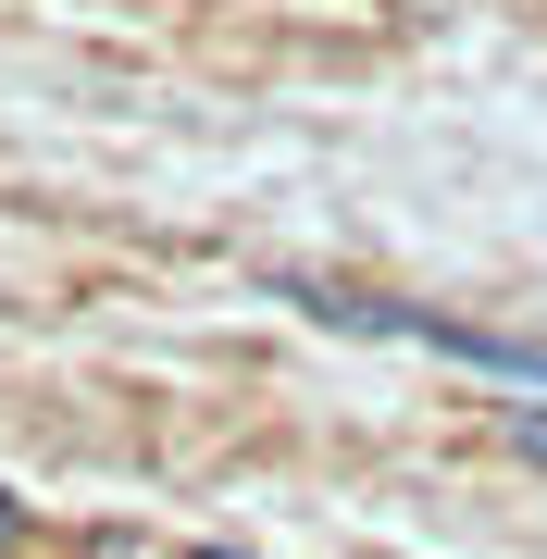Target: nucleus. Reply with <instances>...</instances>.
Masks as SVG:
<instances>
[{
    "label": "nucleus",
    "instance_id": "f03ea898",
    "mask_svg": "<svg viewBox=\"0 0 547 559\" xmlns=\"http://www.w3.org/2000/svg\"><path fill=\"white\" fill-rule=\"evenodd\" d=\"M498 436H510V448H523V460H535V473H547V411H510V423H498Z\"/></svg>",
    "mask_w": 547,
    "mask_h": 559
},
{
    "label": "nucleus",
    "instance_id": "f257e3e1",
    "mask_svg": "<svg viewBox=\"0 0 547 559\" xmlns=\"http://www.w3.org/2000/svg\"><path fill=\"white\" fill-rule=\"evenodd\" d=\"M299 311L324 323H361V336H424L448 360H473V373H510V385H547V348L535 336H486V323H436V311H385V299H336V286H286Z\"/></svg>",
    "mask_w": 547,
    "mask_h": 559
},
{
    "label": "nucleus",
    "instance_id": "7ed1b4c3",
    "mask_svg": "<svg viewBox=\"0 0 547 559\" xmlns=\"http://www.w3.org/2000/svg\"><path fill=\"white\" fill-rule=\"evenodd\" d=\"M13 535H25V510H13V498H0V547H13Z\"/></svg>",
    "mask_w": 547,
    "mask_h": 559
},
{
    "label": "nucleus",
    "instance_id": "20e7f679",
    "mask_svg": "<svg viewBox=\"0 0 547 559\" xmlns=\"http://www.w3.org/2000/svg\"><path fill=\"white\" fill-rule=\"evenodd\" d=\"M200 559H237V547H200Z\"/></svg>",
    "mask_w": 547,
    "mask_h": 559
}]
</instances>
